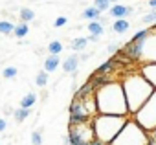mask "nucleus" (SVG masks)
I'll use <instances>...</instances> for the list:
<instances>
[{
	"instance_id": "obj_1",
	"label": "nucleus",
	"mask_w": 156,
	"mask_h": 145,
	"mask_svg": "<svg viewBox=\"0 0 156 145\" xmlns=\"http://www.w3.org/2000/svg\"><path fill=\"white\" fill-rule=\"evenodd\" d=\"M96 107L98 114H108V116H129L127 99L123 94V87L118 81H112L105 85L103 88L96 90Z\"/></svg>"
},
{
	"instance_id": "obj_2",
	"label": "nucleus",
	"mask_w": 156,
	"mask_h": 145,
	"mask_svg": "<svg viewBox=\"0 0 156 145\" xmlns=\"http://www.w3.org/2000/svg\"><path fill=\"white\" fill-rule=\"evenodd\" d=\"M121 87H123V94H125V99H127L129 114H132V116L147 103V99L154 92V88L147 83V79L140 72L127 76V79L121 83Z\"/></svg>"
},
{
	"instance_id": "obj_3",
	"label": "nucleus",
	"mask_w": 156,
	"mask_h": 145,
	"mask_svg": "<svg viewBox=\"0 0 156 145\" xmlns=\"http://www.w3.org/2000/svg\"><path fill=\"white\" fill-rule=\"evenodd\" d=\"M130 118L129 116H108V114H98L92 118V129L96 134V140H99L105 145H110L112 140L121 132V129L127 125Z\"/></svg>"
},
{
	"instance_id": "obj_4",
	"label": "nucleus",
	"mask_w": 156,
	"mask_h": 145,
	"mask_svg": "<svg viewBox=\"0 0 156 145\" xmlns=\"http://www.w3.org/2000/svg\"><path fill=\"white\" fill-rule=\"evenodd\" d=\"M147 132L134 121V119H129L127 125L121 129V132L112 140L110 145H147Z\"/></svg>"
},
{
	"instance_id": "obj_5",
	"label": "nucleus",
	"mask_w": 156,
	"mask_h": 145,
	"mask_svg": "<svg viewBox=\"0 0 156 145\" xmlns=\"http://www.w3.org/2000/svg\"><path fill=\"white\" fill-rule=\"evenodd\" d=\"M132 119H134L145 132L156 130V90H154L152 96L147 99V103L132 116Z\"/></svg>"
},
{
	"instance_id": "obj_6",
	"label": "nucleus",
	"mask_w": 156,
	"mask_h": 145,
	"mask_svg": "<svg viewBox=\"0 0 156 145\" xmlns=\"http://www.w3.org/2000/svg\"><path fill=\"white\" fill-rule=\"evenodd\" d=\"M94 140H96V134L92 129V121H87L81 125H70L68 136L64 138L66 145H83V143H92Z\"/></svg>"
},
{
	"instance_id": "obj_7",
	"label": "nucleus",
	"mask_w": 156,
	"mask_h": 145,
	"mask_svg": "<svg viewBox=\"0 0 156 145\" xmlns=\"http://www.w3.org/2000/svg\"><path fill=\"white\" fill-rule=\"evenodd\" d=\"M152 31L143 42V55H141V59H145L147 62H156V33H152Z\"/></svg>"
},
{
	"instance_id": "obj_8",
	"label": "nucleus",
	"mask_w": 156,
	"mask_h": 145,
	"mask_svg": "<svg viewBox=\"0 0 156 145\" xmlns=\"http://www.w3.org/2000/svg\"><path fill=\"white\" fill-rule=\"evenodd\" d=\"M140 74L147 79V83L156 90V62H147V64H143L141 66V70H140Z\"/></svg>"
},
{
	"instance_id": "obj_9",
	"label": "nucleus",
	"mask_w": 156,
	"mask_h": 145,
	"mask_svg": "<svg viewBox=\"0 0 156 145\" xmlns=\"http://www.w3.org/2000/svg\"><path fill=\"white\" fill-rule=\"evenodd\" d=\"M118 68H119V64H118L114 59H108V61H105L103 64L98 66V70L94 72V74H96V76H110V74H114Z\"/></svg>"
},
{
	"instance_id": "obj_10",
	"label": "nucleus",
	"mask_w": 156,
	"mask_h": 145,
	"mask_svg": "<svg viewBox=\"0 0 156 145\" xmlns=\"http://www.w3.org/2000/svg\"><path fill=\"white\" fill-rule=\"evenodd\" d=\"M108 13H110V17H114L116 20H119V19H125V17H129V15L132 13V8H129V6H123V4H114V6H110Z\"/></svg>"
},
{
	"instance_id": "obj_11",
	"label": "nucleus",
	"mask_w": 156,
	"mask_h": 145,
	"mask_svg": "<svg viewBox=\"0 0 156 145\" xmlns=\"http://www.w3.org/2000/svg\"><path fill=\"white\" fill-rule=\"evenodd\" d=\"M112 81H114L112 76H96V74H92V76L88 77V83L94 87V90H99V88H103L105 85H108V83H112Z\"/></svg>"
},
{
	"instance_id": "obj_12",
	"label": "nucleus",
	"mask_w": 156,
	"mask_h": 145,
	"mask_svg": "<svg viewBox=\"0 0 156 145\" xmlns=\"http://www.w3.org/2000/svg\"><path fill=\"white\" fill-rule=\"evenodd\" d=\"M77 66H79V55H70L62 62V70L66 72V74H73V72L77 70Z\"/></svg>"
},
{
	"instance_id": "obj_13",
	"label": "nucleus",
	"mask_w": 156,
	"mask_h": 145,
	"mask_svg": "<svg viewBox=\"0 0 156 145\" xmlns=\"http://www.w3.org/2000/svg\"><path fill=\"white\" fill-rule=\"evenodd\" d=\"M59 64H61V57L59 55H48L46 59H44V72H55L57 68H59Z\"/></svg>"
},
{
	"instance_id": "obj_14",
	"label": "nucleus",
	"mask_w": 156,
	"mask_h": 145,
	"mask_svg": "<svg viewBox=\"0 0 156 145\" xmlns=\"http://www.w3.org/2000/svg\"><path fill=\"white\" fill-rule=\"evenodd\" d=\"M87 28H88L90 35H94V37H101L103 31H105V28H103V24H101L99 20H92V22H88Z\"/></svg>"
},
{
	"instance_id": "obj_15",
	"label": "nucleus",
	"mask_w": 156,
	"mask_h": 145,
	"mask_svg": "<svg viewBox=\"0 0 156 145\" xmlns=\"http://www.w3.org/2000/svg\"><path fill=\"white\" fill-rule=\"evenodd\" d=\"M35 101H37V94L35 92H30V94H26L20 99V108H31L35 105Z\"/></svg>"
},
{
	"instance_id": "obj_16",
	"label": "nucleus",
	"mask_w": 156,
	"mask_h": 145,
	"mask_svg": "<svg viewBox=\"0 0 156 145\" xmlns=\"http://www.w3.org/2000/svg\"><path fill=\"white\" fill-rule=\"evenodd\" d=\"M30 114H31V108H17V110L13 112V118H15L17 123H22L24 119L30 118Z\"/></svg>"
},
{
	"instance_id": "obj_17",
	"label": "nucleus",
	"mask_w": 156,
	"mask_h": 145,
	"mask_svg": "<svg viewBox=\"0 0 156 145\" xmlns=\"http://www.w3.org/2000/svg\"><path fill=\"white\" fill-rule=\"evenodd\" d=\"M28 31H30V26H28L26 22H20V24H15V30H13V33H15V37H19V39H24V37L28 35Z\"/></svg>"
},
{
	"instance_id": "obj_18",
	"label": "nucleus",
	"mask_w": 156,
	"mask_h": 145,
	"mask_svg": "<svg viewBox=\"0 0 156 145\" xmlns=\"http://www.w3.org/2000/svg\"><path fill=\"white\" fill-rule=\"evenodd\" d=\"M129 26H130V24H129V20H127V19H119V20H116V22H114L112 30H114L116 33H125V31L129 30Z\"/></svg>"
},
{
	"instance_id": "obj_19",
	"label": "nucleus",
	"mask_w": 156,
	"mask_h": 145,
	"mask_svg": "<svg viewBox=\"0 0 156 145\" xmlns=\"http://www.w3.org/2000/svg\"><path fill=\"white\" fill-rule=\"evenodd\" d=\"M87 44H88V39H85V37L73 39V41H72V50H73V51H81V50L87 48Z\"/></svg>"
},
{
	"instance_id": "obj_20",
	"label": "nucleus",
	"mask_w": 156,
	"mask_h": 145,
	"mask_svg": "<svg viewBox=\"0 0 156 145\" xmlns=\"http://www.w3.org/2000/svg\"><path fill=\"white\" fill-rule=\"evenodd\" d=\"M19 15H20V20H22V22H26V24H28V22H31V20L35 19V11H33V9H30V8H22Z\"/></svg>"
},
{
	"instance_id": "obj_21",
	"label": "nucleus",
	"mask_w": 156,
	"mask_h": 145,
	"mask_svg": "<svg viewBox=\"0 0 156 145\" xmlns=\"http://www.w3.org/2000/svg\"><path fill=\"white\" fill-rule=\"evenodd\" d=\"M83 17H85V19H90V20H99L101 11H99V9H96V8L92 6V8H87V9L83 11Z\"/></svg>"
},
{
	"instance_id": "obj_22",
	"label": "nucleus",
	"mask_w": 156,
	"mask_h": 145,
	"mask_svg": "<svg viewBox=\"0 0 156 145\" xmlns=\"http://www.w3.org/2000/svg\"><path fill=\"white\" fill-rule=\"evenodd\" d=\"M13 30H15V24H11L9 20H0V33L9 35V33H13Z\"/></svg>"
},
{
	"instance_id": "obj_23",
	"label": "nucleus",
	"mask_w": 156,
	"mask_h": 145,
	"mask_svg": "<svg viewBox=\"0 0 156 145\" xmlns=\"http://www.w3.org/2000/svg\"><path fill=\"white\" fill-rule=\"evenodd\" d=\"M48 51H50V55H59V53L62 51V44H61L59 41H51V42L48 44Z\"/></svg>"
},
{
	"instance_id": "obj_24",
	"label": "nucleus",
	"mask_w": 156,
	"mask_h": 145,
	"mask_svg": "<svg viewBox=\"0 0 156 145\" xmlns=\"http://www.w3.org/2000/svg\"><path fill=\"white\" fill-rule=\"evenodd\" d=\"M46 83H48V72H44V70H41L39 74H37V79H35V85L37 87H41V88H44L46 87Z\"/></svg>"
},
{
	"instance_id": "obj_25",
	"label": "nucleus",
	"mask_w": 156,
	"mask_h": 145,
	"mask_svg": "<svg viewBox=\"0 0 156 145\" xmlns=\"http://www.w3.org/2000/svg\"><path fill=\"white\" fill-rule=\"evenodd\" d=\"M110 0H94V8L99 11H108L110 9Z\"/></svg>"
},
{
	"instance_id": "obj_26",
	"label": "nucleus",
	"mask_w": 156,
	"mask_h": 145,
	"mask_svg": "<svg viewBox=\"0 0 156 145\" xmlns=\"http://www.w3.org/2000/svg\"><path fill=\"white\" fill-rule=\"evenodd\" d=\"M2 76H4L6 79H13V77H17V68H15V66H8V68H4V70H2Z\"/></svg>"
},
{
	"instance_id": "obj_27",
	"label": "nucleus",
	"mask_w": 156,
	"mask_h": 145,
	"mask_svg": "<svg viewBox=\"0 0 156 145\" xmlns=\"http://www.w3.org/2000/svg\"><path fill=\"white\" fill-rule=\"evenodd\" d=\"M31 143H33V145H41V143H42V132H41L39 129L31 132Z\"/></svg>"
},
{
	"instance_id": "obj_28",
	"label": "nucleus",
	"mask_w": 156,
	"mask_h": 145,
	"mask_svg": "<svg viewBox=\"0 0 156 145\" xmlns=\"http://www.w3.org/2000/svg\"><path fill=\"white\" fill-rule=\"evenodd\" d=\"M145 24H154L156 22V11H151V13H147V15H143V19H141Z\"/></svg>"
},
{
	"instance_id": "obj_29",
	"label": "nucleus",
	"mask_w": 156,
	"mask_h": 145,
	"mask_svg": "<svg viewBox=\"0 0 156 145\" xmlns=\"http://www.w3.org/2000/svg\"><path fill=\"white\" fill-rule=\"evenodd\" d=\"M66 22H68V20H66V17H59V19H55L53 26H55V28H62V26H64Z\"/></svg>"
},
{
	"instance_id": "obj_30",
	"label": "nucleus",
	"mask_w": 156,
	"mask_h": 145,
	"mask_svg": "<svg viewBox=\"0 0 156 145\" xmlns=\"http://www.w3.org/2000/svg\"><path fill=\"white\" fill-rule=\"evenodd\" d=\"M6 127H8V121H6L4 118H0V132H4V130H6Z\"/></svg>"
},
{
	"instance_id": "obj_31",
	"label": "nucleus",
	"mask_w": 156,
	"mask_h": 145,
	"mask_svg": "<svg viewBox=\"0 0 156 145\" xmlns=\"http://www.w3.org/2000/svg\"><path fill=\"white\" fill-rule=\"evenodd\" d=\"M118 50H119V48H118L116 44H110V46H108V51H110V53H116Z\"/></svg>"
},
{
	"instance_id": "obj_32",
	"label": "nucleus",
	"mask_w": 156,
	"mask_h": 145,
	"mask_svg": "<svg viewBox=\"0 0 156 145\" xmlns=\"http://www.w3.org/2000/svg\"><path fill=\"white\" fill-rule=\"evenodd\" d=\"M87 59H88V55H87V53H81V55H79V61H87Z\"/></svg>"
},
{
	"instance_id": "obj_33",
	"label": "nucleus",
	"mask_w": 156,
	"mask_h": 145,
	"mask_svg": "<svg viewBox=\"0 0 156 145\" xmlns=\"http://www.w3.org/2000/svg\"><path fill=\"white\" fill-rule=\"evenodd\" d=\"M149 6H151V8H154V9H156V0H149Z\"/></svg>"
},
{
	"instance_id": "obj_34",
	"label": "nucleus",
	"mask_w": 156,
	"mask_h": 145,
	"mask_svg": "<svg viewBox=\"0 0 156 145\" xmlns=\"http://www.w3.org/2000/svg\"><path fill=\"white\" fill-rule=\"evenodd\" d=\"M92 145H105V143H101L99 140H94V141H92Z\"/></svg>"
},
{
	"instance_id": "obj_35",
	"label": "nucleus",
	"mask_w": 156,
	"mask_h": 145,
	"mask_svg": "<svg viewBox=\"0 0 156 145\" xmlns=\"http://www.w3.org/2000/svg\"><path fill=\"white\" fill-rule=\"evenodd\" d=\"M119 2H121V0H110V4H112V6H114V4H119Z\"/></svg>"
},
{
	"instance_id": "obj_36",
	"label": "nucleus",
	"mask_w": 156,
	"mask_h": 145,
	"mask_svg": "<svg viewBox=\"0 0 156 145\" xmlns=\"http://www.w3.org/2000/svg\"><path fill=\"white\" fill-rule=\"evenodd\" d=\"M151 30H156V22H154V26H152V28H151Z\"/></svg>"
},
{
	"instance_id": "obj_37",
	"label": "nucleus",
	"mask_w": 156,
	"mask_h": 145,
	"mask_svg": "<svg viewBox=\"0 0 156 145\" xmlns=\"http://www.w3.org/2000/svg\"><path fill=\"white\" fill-rule=\"evenodd\" d=\"M83 145H92V143H83Z\"/></svg>"
},
{
	"instance_id": "obj_38",
	"label": "nucleus",
	"mask_w": 156,
	"mask_h": 145,
	"mask_svg": "<svg viewBox=\"0 0 156 145\" xmlns=\"http://www.w3.org/2000/svg\"><path fill=\"white\" fill-rule=\"evenodd\" d=\"M154 31H156V30H154Z\"/></svg>"
}]
</instances>
